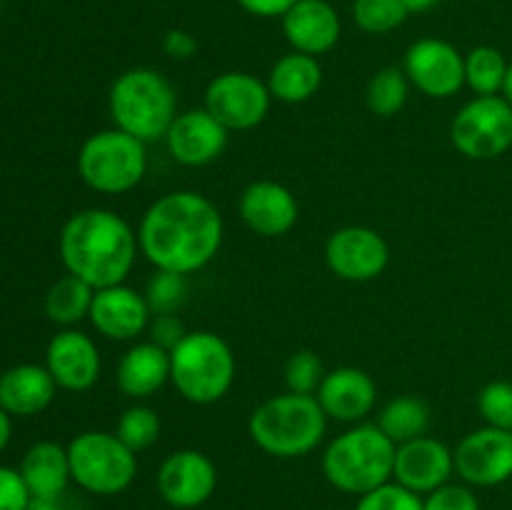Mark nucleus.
Segmentation results:
<instances>
[{"label": "nucleus", "mask_w": 512, "mask_h": 510, "mask_svg": "<svg viewBox=\"0 0 512 510\" xmlns=\"http://www.w3.org/2000/svg\"><path fill=\"white\" fill-rule=\"evenodd\" d=\"M223 230L213 200L195 190H173L145 210L138 225L140 255L155 270L198 273L220 253Z\"/></svg>", "instance_id": "1"}, {"label": "nucleus", "mask_w": 512, "mask_h": 510, "mask_svg": "<svg viewBox=\"0 0 512 510\" xmlns=\"http://www.w3.org/2000/svg\"><path fill=\"white\" fill-rule=\"evenodd\" d=\"M58 250L70 275L100 290L125 283L140 245L138 233L123 215L105 208H88L65 220Z\"/></svg>", "instance_id": "2"}, {"label": "nucleus", "mask_w": 512, "mask_h": 510, "mask_svg": "<svg viewBox=\"0 0 512 510\" xmlns=\"http://www.w3.org/2000/svg\"><path fill=\"white\" fill-rule=\"evenodd\" d=\"M328 415L315 395L283 393L263 400L248 418L250 440L273 458H303L325 438Z\"/></svg>", "instance_id": "3"}, {"label": "nucleus", "mask_w": 512, "mask_h": 510, "mask_svg": "<svg viewBox=\"0 0 512 510\" xmlns=\"http://www.w3.org/2000/svg\"><path fill=\"white\" fill-rule=\"evenodd\" d=\"M113 128L153 143L165 138L178 118V93L163 73L153 68H130L113 80L108 93Z\"/></svg>", "instance_id": "4"}, {"label": "nucleus", "mask_w": 512, "mask_h": 510, "mask_svg": "<svg viewBox=\"0 0 512 510\" xmlns=\"http://www.w3.org/2000/svg\"><path fill=\"white\" fill-rule=\"evenodd\" d=\"M395 450L378 423H355L325 448L323 475L340 493L360 498L393 480Z\"/></svg>", "instance_id": "5"}, {"label": "nucleus", "mask_w": 512, "mask_h": 510, "mask_svg": "<svg viewBox=\"0 0 512 510\" xmlns=\"http://www.w3.org/2000/svg\"><path fill=\"white\" fill-rule=\"evenodd\" d=\"M235 355L228 340L210 330H190L170 350V383L193 405H213L230 393Z\"/></svg>", "instance_id": "6"}, {"label": "nucleus", "mask_w": 512, "mask_h": 510, "mask_svg": "<svg viewBox=\"0 0 512 510\" xmlns=\"http://www.w3.org/2000/svg\"><path fill=\"white\" fill-rule=\"evenodd\" d=\"M145 170V143L118 128L98 130L78 150V173L95 193H130L145 178Z\"/></svg>", "instance_id": "7"}, {"label": "nucleus", "mask_w": 512, "mask_h": 510, "mask_svg": "<svg viewBox=\"0 0 512 510\" xmlns=\"http://www.w3.org/2000/svg\"><path fill=\"white\" fill-rule=\"evenodd\" d=\"M70 475L93 495H118L133 485L138 475V453L115 433L85 430L68 445Z\"/></svg>", "instance_id": "8"}, {"label": "nucleus", "mask_w": 512, "mask_h": 510, "mask_svg": "<svg viewBox=\"0 0 512 510\" xmlns=\"http://www.w3.org/2000/svg\"><path fill=\"white\" fill-rule=\"evenodd\" d=\"M450 140L470 160H495L512 148V105L503 95H475L450 123Z\"/></svg>", "instance_id": "9"}, {"label": "nucleus", "mask_w": 512, "mask_h": 510, "mask_svg": "<svg viewBox=\"0 0 512 510\" xmlns=\"http://www.w3.org/2000/svg\"><path fill=\"white\" fill-rule=\"evenodd\" d=\"M270 103L273 95L265 80L245 70H228L208 83L203 108L225 130H253L268 118Z\"/></svg>", "instance_id": "10"}, {"label": "nucleus", "mask_w": 512, "mask_h": 510, "mask_svg": "<svg viewBox=\"0 0 512 510\" xmlns=\"http://www.w3.org/2000/svg\"><path fill=\"white\" fill-rule=\"evenodd\" d=\"M410 85L428 98H453L465 85V55L443 38H420L405 50Z\"/></svg>", "instance_id": "11"}, {"label": "nucleus", "mask_w": 512, "mask_h": 510, "mask_svg": "<svg viewBox=\"0 0 512 510\" xmlns=\"http://www.w3.org/2000/svg\"><path fill=\"white\" fill-rule=\"evenodd\" d=\"M325 263L340 280L368 283L388 268L390 245L368 225H345L325 243Z\"/></svg>", "instance_id": "12"}, {"label": "nucleus", "mask_w": 512, "mask_h": 510, "mask_svg": "<svg viewBox=\"0 0 512 510\" xmlns=\"http://www.w3.org/2000/svg\"><path fill=\"white\" fill-rule=\"evenodd\" d=\"M455 473L465 485L495 488L512 478V430L485 428L465 435L453 450Z\"/></svg>", "instance_id": "13"}, {"label": "nucleus", "mask_w": 512, "mask_h": 510, "mask_svg": "<svg viewBox=\"0 0 512 510\" xmlns=\"http://www.w3.org/2000/svg\"><path fill=\"white\" fill-rule=\"evenodd\" d=\"M158 493L170 508L193 510L218 490V468L205 453L183 448L170 453L158 468Z\"/></svg>", "instance_id": "14"}, {"label": "nucleus", "mask_w": 512, "mask_h": 510, "mask_svg": "<svg viewBox=\"0 0 512 510\" xmlns=\"http://www.w3.org/2000/svg\"><path fill=\"white\" fill-rule=\"evenodd\" d=\"M228 133L205 108L178 113L165 133V145L175 163L185 168H203L215 163L228 148Z\"/></svg>", "instance_id": "15"}, {"label": "nucleus", "mask_w": 512, "mask_h": 510, "mask_svg": "<svg viewBox=\"0 0 512 510\" xmlns=\"http://www.w3.org/2000/svg\"><path fill=\"white\" fill-rule=\"evenodd\" d=\"M455 473V455L443 440L420 435L400 443L395 450L393 480L418 495H428L450 483Z\"/></svg>", "instance_id": "16"}, {"label": "nucleus", "mask_w": 512, "mask_h": 510, "mask_svg": "<svg viewBox=\"0 0 512 510\" xmlns=\"http://www.w3.org/2000/svg\"><path fill=\"white\" fill-rule=\"evenodd\" d=\"M240 220L260 238H283L298 223V198L278 180H255L238 198Z\"/></svg>", "instance_id": "17"}, {"label": "nucleus", "mask_w": 512, "mask_h": 510, "mask_svg": "<svg viewBox=\"0 0 512 510\" xmlns=\"http://www.w3.org/2000/svg\"><path fill=\"white\" fill-rule=\"evenodd\" d=\"M45 368L50 370L58 388L70 393H85L100 378V350L90 335L75 328L53 335L45 350Z\"/></svg>", "instance_id": "18"}, {"label": "nucleus", "mask_w": 512, "mask_h": 510, "mask_svg": "<svg viewBox=\"0 0 512 510\" xmlns=\"http://www.w3.org/2000/svg\"><path fill=\"white\" fill-rule=\"evenodd\" d=\"M88 318L100 335L125 343V340H135L148 328L153 310L145 295L120 283L95 290Z\"/></svg>", "instance_id": "19"}, {"label": "nucleus", "mask_w": 512, "mask_h": 510, "mask_svg": "<svg viewBox=\"0 0 512 510\" xmlns=\"http://www.w3.org/2000/svg\"><path fill=\"white\" fill-rule=\"evenodd\" d=\"M315 398H318L320 408L325 410L328 418L355 425L363 423L373 413L378 388H375V380L365 370L345 365V368H335L325 373Z\"/></svg>", "instance_id": "20"}, {"label": "nucleus", "mask_w": 512, "mask_h": 510, "mask_svg": "<svg viewBox=\"0 0 512 510\" xmlns=\"http://www.w3.org/2000/svg\"><path fill=\"white\" fill-rule=\"evenodd\" d=\"M280 23L290 48L313 58L330 53L343 33L338 10L328 0H298Z\"/></svg>", "instance_id": "21"}, {"label": "nucleus", "mask_w": 512, "mask_h": 510, "mask_svg": "<svg viewBox=\"0 0 512 510\" xmlns=\"http://www.w3.org/2000/svg\"><path fill=\"white\" fill-rule=\"evenodd\" d=\"M58 383L45 365L23 363L0 375V408L10 415H38L53 403Z\"/></svg>", "instance_id": "22"}, {"label": "nucleus", "mask_w": 512, "mask_h": 510, "mask_svg": "<svg viewBox=\"0 0 512 510\" xmlns=\"http://www.w3.org/2000/svg\"><path fill=\"white\" fill-rule=\"evenodd\" d=\"M170 380V350L160 348L153 340L135 343L120 358L115 370V383L120 393L133 400L150 398Z\"/></svg>", "instance_id": "23"}, {"label": "nucleus", "mask_w": 512, "mask_h": 510, "mask_svg": "<svg viewBox=\"0 0 512 510\" xmlns=\"http://www.w3.org/2000/svg\"><path fill=\"white\" fill-rule=\"evenodd\" d=\"M20 475H23L33 498L63 495L73 480L68 448L53 443V440H40V443L30 445L28 453L23 455V463H20Z\"/></svg>", "instance_id": "24"}, {"label": "nucleus", "mask_w": 512, "mask_h": 510, "mask_svg": "<svg viewBox=\"0 0 512 510\" xmlns=\"http://www.w3.org/2000/svg\"><path fill=\"white\" fill-rule=\"evenodd\" d=\"M265 83H268L273 100L298 105L318 93L320 83H323V68H320L318 58L293 50L275 60Z\"/></svg>", "instance_id": "25"}, {"label": "nucleus", "mask_w": 512, "mask_h": 510, "mask_svg": "<svg viewBox=\"0 0 512 510\" xmlns=\"http://www.w3.org/2000/svg\"><path fill=\"white\" fill-rule=\"evenodd\" d=\"M378 428L395 445L420 438L430 428L428 403L415 398V395H400V398L388 400L378 413Z\"/></svg>", "instance_id": "26"}, {"label": "nucleus", "mask_w": 512, "mask_h": 510, "mask_svg": "<svg viewBox=\"0 0 512 510\" xmlns=\"http://www.w3.org/2000/svg\"><path fill=\"white\" fill-rule=\"evenodd\" d=\"M95 288H90L85 280L75 278V275H63L50 285L48 295H45V315L53 320L55 325L63 328H73L80 320L90 315V305H93Z\"/></svg>", "instance_id": "27"}, {"label": "nucleus", "mask_w": 512, "mask_h": 510, "mask_svg": "<svg viewBox=\"0 0 512 510\" xmlns=\"http://www.w3.org/2000/svg\"><path fill=\"white\" fill-rule=\"evenodd\" d=\"M410 95V80L405 75L403 68H380L373 78L368 80V88H365V103L368 110L378 118H393L400 110L405 108Z\"/></svg>", "instance_id": "28"}, {"label": "nucleus", "mask_w": 512, "mask_h": 510, "mask_svg": "<svg viewBox=\"0 0 512 510\" xmlns=\"http://www.w3.org/2000/svg\"><path fill=\"white\" fill-rule=\"evenodd\" d=\"M508 60L493 45H478L465 55V85L475 95H498L503 93L505 75H508Z\"/></svg>", "instance_id": "29"}, {"label": "nucleus", "mask_w": 512, "mask_h": 510, "mask_svg": "<svg viewBox=\"0 0 512 510\" xmlns=\"http://www.w3.org/2000/svg\"><path fill=\"white\" fill-rule=\"evenodd\" d=\"M408 8L400 0H353V20L363 33L385 35L408 20Z\"/></svg>", "instance_id": "30"}, {"label": "nucleus", "mask_w": 512, "mask_h": 510, "mask_svg": "<svg viewBox=\"0 0 512 510\" xmlns=\"http://www.w3.org/2000/svg\"><path fill=\"white\" fill-rule=\"evenodd\" d=\"M115 435L128 445L133 453L148 450L160 435V415L150 405H133L118 420Z\"/></svg>", "instance_id": "31"}, {"label": "nucleus", "mask_w": 512, "mask_h": 510, "mask_svg": "<svg viewBox=\"0 0 512 510\" xmlns=\"http://www.w3.org/2000/svg\"><path fill=\"white\" fill-rule=\"evenodd\" d=\"M143 295L153 315L178 313L188 298V275L173 273V270H155Z\"/></svg>", "instance_id": "32"}, {"label": "nucleus", "mask_w": 512, "mask_h": 510, "mask_svg": "<svg viewBox=\"0 0 512 510\" xmlns=\"http://www.w3.org/2000/svg\"><path fill=\"white\" fill-rule=\"evenodd\" d=\"M325 378L323 360L313 353V350H298L285 363V385L290 393L300 395H315L320 383Z\"/></svg>", "instance_id": "33"}, {"label": "nucleus", "mask_w": 512, "mask_h": 510, "mask_svg": "<svg viewBox=\"0 0 512 510\" xmlns=\"http://www.w3.org/2000/svg\"><path fill=\"white\" fill-rule=\"evenodd\" d=\"M478 413L485 425L512 430V383L490 380L478 393Z\"/></svg>", "instance_id": "34"}, {"label": "nucleus", "mask_w": 512, "mask_h": 510, "mask_svg": "<svg viewBox=\"0 0 512 510\" xmlns=\"http://www.w3.org/2000/svg\"><path fill=\"white\" fill-rule=\"evenodd\" d=\"M355 510H423V498L390 480V483L360 495Z\"/></svg>", "instance_id": "35"}, {"label": "nucleus", "mask_w": 512, "mask_h": 510, "mask_svg": "<svg viewBox=\"0 0 512 510\" xmlns=\"http://www.w3.org/2000/svg\"><path fill=\"white\" fill-rule=\"evenodd\" d=\"M423 510H480V500L470 485L445 483L425 495Z\"/></svg>", "instance_id": "36"}, {"label": "nucleus", "mask_w": 512, "mask_h": 510, "mask_svg": "<svg viewBox=\"0 0 512 510\" xmlns=\"http://www.w3.org/2000/svg\"><path fill=\"white\" fill-rule=\"evenodd\" d=\"M30 495L20 470L0 465V510H28Z\"/></svg>", "instance_id": "37"}, {"label": "nucleus", "mask_w": 512, "mask_h": 510, "mask_svg": "<svg viewBox=\"0 0 512 510\" xmlns=\"http://www.w3.org/2000/svg\"><path fill=\"white\" fill-rule=\"evenodd\" d=\"M148 330H150V340H153L155 345H160V348H165V350H173L175 345H178L180 340L185 338V333H188V330H185V325H183V320L178 318V313L153 315Z\"/></svg>", "instance_id": "38"}, {"label": "nucleus", "mask_w": 512, "mask_h": 510, "mask_svg": "<svg viewBox=\"0 0 512 510\" xmlns=\"http://www.w3.org/2000/svg\"><path fill=\"white\" fill-rule=\"evenodd\" d=\"M163 53L173 60H188L198 53V40L183 28H173L163 35Z\"/></svg>", "instance_id": "39"}, {"label": "nucleus", "mask_w": 512, "mask_h": 510, "mask_svg": "<svg viewBox=\"0 0 512 510\" xmlns=\"http://www.w3.org/2000/svg\"><path fill=\"white\" fill-rule=\"evenodd\" d=\"M298 0H238L240 8L258 18H283Z\"/></svg>", "instance_id": "40"}, {"label": "nucleus", "mask_w": 512, "mask_h": 510, "mask_svg": "<svg viewBox=\"0 0 512 510\" xmlns=\"http://www.w3.org/2000/svg\"><path fill=\"white\" fill-rule=\"evenodd\" d=\"M28 510H80L75 500L68 495H55V498H33L30 500Z\"/></svg>", "instance_id": "41"}, {"label": "nucleus", "mask_w": 512, "mask_h": 510, "mask_svg": "<svg viewBox=\"0 0 512 510\" xmlns=\"http://www.w3.org/2000/svg\"><path fill=\"white\" fill-rule=\"evenodd\" d=\"M10 433H13V423H10V413H5L0 408V453L5 450V445L10 443Z\"/></svg>", "instance_id": "42"}, {"label": "nucleus", "mask_w": 512, "mask_h": 510, "mask_svg": "<svg viewBox=\"0 0 512 510\" xmlns=\"http://www.w3.org/2000/svg\"><path fill=\"white\" fill-rule=\"evenodd\" d=\"M400 3H403L405 8H408V13L413 15V13H425V10L435 8L440 0H400Z\"/></svg>", "instance_id": "43"}, {"label": "nucleus", "mask_w": 512, "mask_h": 510, "mask_svg": "<svg viewBox=\"0 0 512 510\" xmlns=\"http://www.w3.org/2000/svg\"><path fill=\"white\" fill-rule=\"evenodd\" d=\"M503 98L512 105V63L508 65V75H505V85H503Z\"/></svg>", "instance_id": "44"}, {"label": "nucleus", "mask_w": 512, "mask_h": 510, "mask_svg": "<svg viewBox=\"0 0 512 510\" xmlns=\"http://www.w3.org/2000/svg\"><path fill=\"white\" fill-rule=\"evenodd\" d=\"M0 375H3V373H0Z\"/></svg>", "instance_id": "45"}]
</instances>
